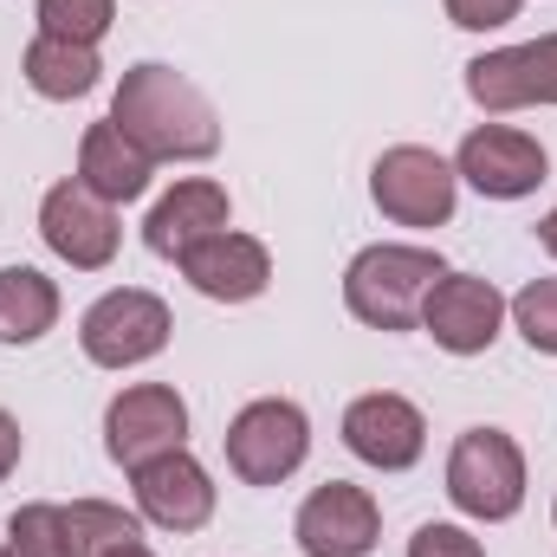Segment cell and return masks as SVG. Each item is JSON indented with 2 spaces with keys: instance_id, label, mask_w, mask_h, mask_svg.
Masks as SVG:
<instances>
[{
  "instance_id": "1",
  "label": "cell",
  "mask_w": 557,
  "mask_h": 557,
  "mask_svg": "<svg viewBox=\"0 0 557 557\" xmlns=\"http://www.w3.org/2000/svg\"><path fill=\"white\" fill-rule=\"evenodd\" d=\"M111 124L137 143L149 162H201L221 149V117L201 98V85H188L175 65L143 59L124 72L117 98H111Z\"/></svg>"
},
{
  "instance_id": "2",
  "label": "cell",
  "mask_w": 557,
  "mask_h": 557,
  "mask_svg": "<svg viewBox=\"0 0 557 557\" xmlns=\"http://www.w3.org/2000/svg\"><path fill=\"white\" fill-rule=\"evenodd\" d=\"M434 278H447L434 247H363L350 267H344V305L357 324L370 331H409L421 324V298L434 292Z\"/></svg>"
},
{
  "instance_id": "3",
  "label": "cell",
  "mask_w": 557,
  "mask_h": 557,
  "mask_svg": "<svg viewBox=\"0 0 557 557\" xmlns=\"http://www.w3.org/2000/svg\"><path fill=\"white\" fill-rule=\"evenodd\" d=\"M447 499L480 519V525H499L525 506V454L506 428H467L447 454Z\"/></svg>"
},
{
  "instance_id": "4",
  "label": "cell",
  "mask_w": 557,
  "mask_h": 557,
  "mask_svg": "<svg viewBox=\"0 0 557 557\" xmlns=\"http://www.w3.org/2000/svg\"><path fill=\"white\" fill-rule=\"evenodd\" d=\"M370 201L396 227H447L454 221V201H460V175H454L447 156H434L421 143H396L370 169Z\"/></svg>"
},
{
  "instance_id": "5",
  "label": "cell",
  "mask_w": 557,
  "mask_h": 557,
  "mask_svg": "<svg viewBox=\"0 0 557 557\" xmlns=\"http://www.w3.org/2000/svg\"><path fill=\"white\" fill-rule=\"evenodd\" d=\"M169 331H175L169 305H162L156 292H143V285L104 292V298L78 318V344H85V357H91L98 370H137L149 357H162Z\"/></svg>"
},
{
  "instance_id": "6",
  "label": "cell",
  "mask_w": 557,
  "mask_h": 557,
  "mask_svg": "<svg viewBox=\"0 0 557 557\" xmlns=\"http://www.w3.org/2000/svg\"><path fill=\"white\" fill-rule=\"evenodd\" d=\"M221 441H227V467L247 486H278V480H292L305 467L311 421H305L298 403H285V396H260V403H247L240 416L227 421Z\"/></svg>"
},
{
  "instance_id": "7",
  "label": "cell",
  "mask_w": 557,
  "mask_h": 557,
  "mask_svg": "<svg viewBox=\"0 0 557 557\" xmlns=\"http://www.w3.org/2000/svg\"><path fill=\"white\" fill-rule=\"evenodd\" d=\"M454 175L473 182L486 201H525L539 195V182L552 175V156L532 131H512V124H480L467 131L460 156H454Z\"/></svg>"
},
{
  "instance_id": "8",
  "label": "cell",
  "mask_w": 557,
  "mask_h": 557,
  "mask_svg": "<svg viewBox=\"0 0 557 557\" xmlns=\"http://www.w3.org/2000/svg\"><path fill=\"white\" fill-rule=\"evenodd\" d=\"M117 208L111 201H98L78 175L72 182H59V188H46V201H39V240L72 267V273H98V267H111L117 260Z\"/></svg>"
},
{
  "instance_id": "9",
  "label": "cell",
  "mask_w": 557,
  "mask_h": 557,
  "mask_svg": "<svg viewBox=\"0 0 557 557\" xmlns=\"http://www.w3.org/2000/svg\"><path fill=\"white\" fill-rule=\"evenodd\" d=\"M169 447H188V403L169 383H131L124 396H111V409H104V454L117 467L137 473L143 460H156Z\"/></svg>"
},
{
  "instance_id": "10",
  "label": "cell",
  "mask_w": 557,
  "mask_h": 557,
  "mask_svg": "<svg viewBox=\"0 0 557 557\" xmlns=\"http://www.w3.org/2000/svg\"><path fill=\"white\" fill-rule=\"evenodd\" d=\"M499 324H506V298L499 285L480 273H447L434 278V292L421 298V331L447 350V357H480L499 344Z\"/></svg>"
},
{
  "instance_id": "11",
  "label": "cell",
  "mask_w": 557,
  "mask_h": 557,
  "mask_svg": "<svg viewBox=\"0 0 557 557\" xmlns=\"http://www.w3.org/2000/svg\"><path fill=\"white\" fill-rule=\"evenodd\" d=\"M292 539H298L305 557H370L376 539H383V506L363 486H350V480H324L298 506Z\"/></svg>"
},
{
  "instance_id": "12",
  "label": "cell",
  "mask_w": 557,
  "mask_h": 557,
  "mask_svg": "<svg viewBox=\"0 0 557 557\" xmlns=\"http://www.w3.org/2000/svg\"><path fill=\"white\" fill-rule=\"evenodd\" d=\"M467 98L480 111H532V104H557V33L525 39V46H499L480 52L467 65Z\"/></svg>"
},
{
  "instance_id": "13",
  "label": "cell",
  "mask_w": 557,
  "mask_h": 557,
  "mask_svg": "<svg viewBox=\"0 0 557 557\" xmlns=\"http://www.w3.org/2000/svg\"><path fill=\"white\" fill-rule=\"evenodd\" d=\"M131 480H137V512L149 525L175 532V539L182 532H201L214 519V480H208V467L188 447H169V454L143 460Z\"/></svg>"
},
{
  "instance_id": "14",
  "label": "cell",
  "mask_w": 557,
  "mask_h": 557,
  "mask_svg": "<svg viewBox=\"0 0 557 557\" xmlns=\"http://www.w3.org/2000/svg\"><path fill=\"white\" fill-rule=\"evenodd\" d=\"M344 447L376 473H409L421 460V447H428V421L409 396L376 389V396H357L344 409Z\"/></svg>"
},
{
  "instance_id": "15",
  "label": "cell",
  "mask_w": 557,
  "mask_h": 557,
  "mask_svg": "<svg viewBox=\"0 0 557 557\" xmlns=\"http://www.w3.org/2000/svg\"><path fill=\"white\" fill-rule=\"evenodd\" d=\"M175 267H182V278H188L201 298H214V305H253V298L273 285V253H267L253 234H234V227L195 240Z\"/></svg>"
},
{
  "instance_id": "16",
  "label": "cell",
  "mask_w": 557,
  "mask_h": 557,
  "mask_svg": "<svg viewBox=\"0 0 557 557\" xmlns=\"http://www.w3.org/2000/svg\"><path fill=\"white\" fill-rule=\"evenodd\" d=\"M227 214H234V201H227V188H221V182H208V175L175 182V188L149 208V221H143V247H149L156 260H182L195 240L221 234V227H227Z\"/></svg>"
},
{
  "instance_id": "17",
  "label": "cell",
  "mask_w": 557,
  "mask_h": 557,
  "mask_svg": "<svg viewBox=\"0 0 557 557\" xmlns=\"http://www.w3.org/2000/svg\"><path fill=\"white\" fill-rule=\"evenodd\" d=\"M149 175H156V162H149L111 117L85 131V143H78V182H85L98 201H111V208L143 201V195H149Z\"/></svg>"
},
{
  "instance_id": "18",
  "label": "cell",
  "mask_w": 557,
  "mask_h": 557,
  "mask_svg": "<svg viewBox=\"0 0 557 557\" xmlns=\"http://www.w3.org/2000/svg\"><path fill=\"white\" fill-rule=\"evenodd\" d=\"M20 72H26V85H33L39 98H52V104L91 98V91H98V78H104L98 46H72V39H52V33H39V39L26 46Z\"/></svg>"
},
{
  "instance_id": "19",
  "label": "cell",
  "mask_w": 557,
  "mask_h": 557,
  "mask_svg": "<svg viewBox=\"0 0 557 557\" xmlns=\"http://www.w3.org/2000/svg\"><path fill=\"white\" fill-rule=\"evenodd\" d=\"M59 324V285L33 267H0V344H39Z\"/></svg>"
},
{
  "instance_id": "20",
  "label": "cell",
  "mask_w": 557,
  "mask_h": 557,
  "mask_svg": "<svg viewBox=\"0 0 557 557\" xmlns=\"http://www.w3.org/2000/svg\"><path fill=\"white\" fill-rule=\"evenodd\" d=\"M65 539H72V557H104L124 539H143V525L111 499H72L65 506Z\"/></svg>"
},
{
  "instance_id": "21",
  "label": "cell",
  "mask_w": 557,
  "mask_h": 557,
  "mask_svg": "<svg viewBox=\"0 0 557 557\" xmlns=\"http://www.w3.org/2000/svg\"><path fill=\"white\" fill-rule=\"evenodd\" d=\"M33 20H39V33H52V39L98 46V39L111 33V20H117V0H39Z\"/></svg>"
},
{
  "instance_id": "22",
  "label": "cell",
  "mask_w": 557,
  "mask_h": 557,
  "mask_svg": "<svg viewBox=\"0 0 557 557\" xmlns=\"http://www.w3.org/2000/svg\"><path fill=\"white\" fill-rule=\"evenodd\" d=\"M7 552L13 557H72L65 506H20V512L7 519Z\"/></svg>"
},
{
  "instance_id": "23",
  "label": "cell",
  "mask_w": 557,
  "mask_h": 557,
  "mask_svg": "<svg viewBox=\"0 0 557 557\" xmlns=\"http://www.w3.org/2000/svg\"><path fill=\"white\" fill-rule=\"evenodd\" d=\"M506 311H512L519 337H525L539 357H557V278H532Z\"/></svg>"
},
{
  "instance_id": "24",
  "label": "cell",
  "mask_w": 557,
  "mask_h": 557,
  "mask_svg": "<svg viewBox=\"0 0 557 557\" xmlns=\"http://www.w3.org/2000/svg\"><path fill=\"white\" fill-rule=\"evenodd\" d=\"M441 7L460 33H493V26H512L525 0H441Z\"/></svg>"
},
{
  "instance_id": "25",
  "label": "cell",
  "mask_w": 557,
  "mask_h": 557,
  "mask_svg": "<svg viewBox=\"0 0 557 557\" xmlns=\"http://www.w3.org/2000/svg\"><path fill=\"white\" fill-rule=\"evenodd\" d=\"M409 557H486V545L467 525H421L409 539Z\"/></svg>"
},
{
  "instance_id": "26",
  "label": "cell",
  "mask_w": 557,
  "mask_h": 557,
  "mask_svg": "<svg viewBox=\"0 0 557 557\" xmlns=\"http://www.w3.org/2000/svg\"><path fill=\"white\" fill-rule=\"evenodd\" d=\"M13 467H20V421L0 409V480H7Z\"/></svg>"
},
{
  "instance_id": "27",
  "label": "cell",
  "mask_w": 557,
  "mask_h": 557,
  "mask_svg": "<svg viewBox=\"0 0 557 557\" xmlns=\"http://www.w3.org/2000/svg\"><path fill=\"white\" fill-rule=\"evenodd\" d=\"M539 247H545V253L557 260V208L545 214V221H539Z\"/></svg>"
},
{
  "instance_id": "28",
  "label": "cell",
  "mask_w": 557,
  "mask_h": 557,
  "mask_svg": "<svg viewBox=\"0 0 557 557\" xmlns=\"http://www.w3.org/2000/svg\"><path fill=\"white\" fill-rule=\"evenodd\" d=\"M104 557H156V552H149L143 539H124V545H111V552H104Z\"/></svg>"
},
{
  "instance_id": "29",
  "label": "cell",
  "mask_w": 557,
  "mask_h": 557,
  "mask_svg": "<svg viewBox=\"0 0 557 557\" xmlns=\"http://www.w3.org/2000/svg\"><path fill=\"white\" fill-rule=\"evenodd\" d=\"M0 557H13V552H7V545H0Z\"/></svg>"
},
{
  "instance_id": "30",
  "label": "cell",
  "mask_w": 557,
  "mask_h": 557,
  "mask_svg": "<svg viewBox=\"0 0 557 557\" xmlns=\"http://www.w3.org/2000/svg\"><path fill=\"white\" fill-rule=\"evenodd\" d=\"M552 525H557V506H552Z\"/></svg>"
}]
</instances>
